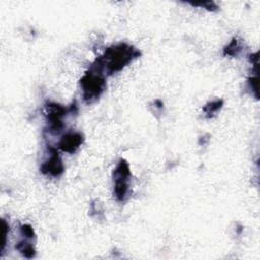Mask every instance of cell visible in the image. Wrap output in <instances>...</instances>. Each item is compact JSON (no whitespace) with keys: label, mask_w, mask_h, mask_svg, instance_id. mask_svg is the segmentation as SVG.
Instances as JSON below:
<instances>
[{"label":"cell","mask_w":260,"mask_h":260,"mask_svg":"<svg viewBox=\"0 0 260 260\" xmlns=\"http://www.w3.org/2000/svg\"><path fill=\"white\" fill-rule=\"evenodd\" d=\"M137 56V50L133 49L131 46L124 43L118 44L108 48L104 55L96 60V64H94V66L102 72L113 74L114 72L121 70Z\"/></svg>","instance_id":"1"},{"label":"cell","mask_w":260,"mask_h":260,"mask_svg":"<svg viewBox=\"0 0 260 260\" xmlns=\"http://www.w3.org/2000/svg\"><path fill=\"white\" fill-rule=\"evenodd\" d=\"M81 86L83 90V98L87 103L95 101L105 88V77L103 72L94 65L89 72L81 79Z\"/></svg>","instance_id":"2"},{"label":"cell","mask_w":260,"mask_h":260,"mask_svg":"<svg viewBox=\"0 0 260 260\" xmlns=\"http://www.w3.org/2000/svg\"><path fill=\"white\" fill-rule=\"evenodd\" d=\"M129 178L130 170L128 164L124 160H121L114 171V192L116 198L120 201L125 200L127 197V193L129 191Z\"/></svg>","instance_id":"3"},{"label":"cell","mask_w":260,"mask_h":260,"mask_svg":"<svg viewBox=\"0 0 260 260\" xmlns=\"http://www.w3.org/2000/svg\"><path fill=\"white\" fill-rule=\"evenodd\" d=\"M82 141H83V137L80 133L69 132L61 138L59 142V146L62 150L72 153L81 145Z\"/></svg>","instance_id":"4"},{"label":"cell","mask_w":260,"mask_h":260,"mask_svg":"<svg viewBox=\"0 0 260 260\" xmlns=\"http://www.w3.org/2000/svg\"><path fill=\"white\" fill-rule=\"evenodd\" d=\"M63 164L60 157L58 156V153L56 151H53L51 157L43 164L42 166V172L48 175L52 176H59L63 172Z\"/></svg>","instance_id":"5"},{"label":"cell","mask_w":260,"mask_h":260,"mask_svg":"<svg viewBox=\"0 0 260 260\" xmlns=\"http://www.w3.org/2000/svg\"><path fill=\"white\" fill-rule=\"evenodd\" d=\"M220 107H221V101H215V102L210 103V106H206L204 108V111L206 112V114L211 115L213 113H216Z\"/></svg>","instance_id":"6"},{"label":"cell","mask_w":260,"mask_h":260,"mask_svg":"<svg viewBox=\"0 0 260 260\" xmlns=\"http://www.w3.org/2000/svg\"><path fill=\"white\" fill-rule=\"evenodd\" d=\"M240 50V46H238L237 41H233L226 48V52L229 55H235L237 54V51Z\"/></svg>","instance_id":"7"}]
</instances>
